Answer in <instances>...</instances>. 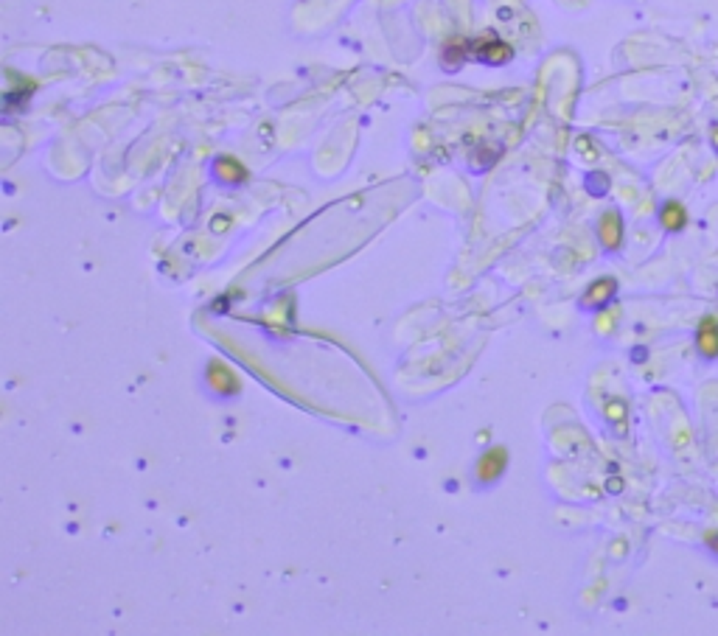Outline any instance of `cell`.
Instances as JSON below:
<instances>
[{
    "label": "cell",
    "mask_w": 718,
    "mask_h": 636,
    "mask_svg": "<svg viewBox=\"0 0 718 636\" xmlns=\"http://www.w3.org/2000/svg\"><path fill=\"white\" fill-rule=\"evenodd\" d=\"M696 348L704 359H718V320L704 317L696 328Z\"/></svg>",
    "instance_id": "cell-1"
},
{
    "label": "cell",
    "mask_w": 718,
    "mask_h": 636,
    "mask_svg": "<svg viewBox=\"0 0 718 636\" xmlns=\"http://www.w3.org/2000/svg\"><path fill=\"white\" fill-rule=\"evenodd\" d=\"M469 54H474V56H477L480 62H486V65H502V62L511 59L514 51H511L505 42H499V39H483V42L472 45Z\"/></svg>",
    "instance_id": "cell-2"
},
{
    "label": "cell",
    "mask_w": 718,
    "mask_h": 636,
    "mask_svg": "<svg viewBox=\"0 0 718 636\" xmlns=\"http://www.w3.org/2000/svg\"><path fill=\"white\" fill-rule=\"evenodd\" d=\"M505 465H508V451L502 449V446L489 449L483 454V460L477 463V477H480L483 483H492V480H497V477L502 474Z\"/></svg>",
    "instance_id": "cell-3"
},
{
    "label": "cell",
    "mask_w": 718,
    "mask_h": 636,
    "mask_svg": "<svg viewBox=\"0 0 718 636\" xmlns=\"http://www.w3.org/2000/svg\"><path fill=\"white\" fill-rule=\"evenodd\" d=\"M601 241H604L609 250L620 247V241H623V222H620V213H614V211L604 213V219H601Z\"/></svg>",
    "instance_id": "cell-4"
},
{
    "label": "cell",
    "mask_w": 718,
    "mask_h": 636,
    "mask_svg": "<svg viewBox=\"0 0 718 636\" xmlns=\"http://www.w3.org/2000/svg\"><path fill=\"white\" fill-rule=\"evenodd\" d=\"M659 222H662V227L665 230H671V233H677V230H682V227L687 225V213H684V208H682L679 202H665L662 205V211H659Z\"/></svg>",
    "instance_id": "cell-5"
},
{
    "label": "cell",
    "mask_w": 718,
    "mask_h": 636,
    "mask_svg": "<svg viewBox=\"0 0 718 636\" xmlns=\"http://www.w3.org/2000/svg\"><path fill=\"white\" fill-rule=\"evenodd\" d=\"M614 289H617V283H614L612 278H601V281H595V283L589 286L584 303H587V306H604L606 300L614 295Z\"/></svg>",
    "instance_id": "cell-6"
},
{
    "label": "cell",
    "mask_w": 718,
    "mask_h": 636,
    "mask_svg": "<svg viewBox=\"0 0 718 636\" xmlns=\"http://www.w3.org/2000/svg\"><path fill=\"white\" fill-rule=\"evenodd\" d=\"M216 171L222 174V180H227V183H239V180H244V168H241L233 157H222V160L216 163Z\"/></svg>",
    "instance_id": "cell-7"
},
{
    "label": "cell",
    "mask_w": 718,
    "mask_h": 636,
    "mask_svg": "<svg viewBox=\"0 0 718 636\" xmlns=\"http://www.w3.org/2000/svg\"><path fill=\"white\" fill-rule=\"evenodd\" d=\"M704 541H707V547H710L713 552H718V532H707V538H704Z\"/></svg>",
    "instance_id": "cell-8"
},
{
    "label": "cell",
    "mask_w": 718,
    "mask_h": 636,
    "mask_svg": "<svg viewBox=\"0 0 718 636\" xmlns=\"http://www.w3.org/2000/svg\"><path fill=\"white\" fill-rule=\"evenodd\" d=\"M710 141H713V149L718 151V126L713 129V138H710Z\"/></svg>",
    "instance_id": "cell-9"
}]
</instances>
